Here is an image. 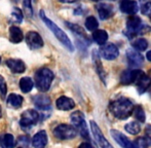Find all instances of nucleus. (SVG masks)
Segmentation results:
<instances>
[{
    "label": "nucleus",
    "mask_w": 151,
    "mask_h": 148,
    "mask_svg": "<svg viewBox=\"0 0 151 148\" xmlns=\"http://www.w3.org/2000/svg\"><path fill=\"white\" fill-rule=\"evenodd\" d=\"M91 1H96V2H97V1H101V0H91Z\"/></svg>",
    "instance_id": "43"
},
{
    "label": "nucleus",
    "mask_w": 151,
    "mask_h": 148,
    "mask_svg": "<svg viewBox=\"0 0 151 148\" xmlns=\"http://www.w3.org/2000/svg\"><path fill=\"white\" fill-rule=\"evenodd\" d=\"M91 132H93V136H95L96 141L98 142V144L100 145L101 148H113L111 144L108 142V140L103 136L101 130L98 126V124L95 121H91Z\"/></svg>",
    "instance_id": "9"
},
{
    "label": "nucleus",
    "mask_w": 151,
    "mask_h": 148,
    "mask_svg": "<svg viewBox=\"0 0 151 148\" xmlns=\"http://www.w3.org/2000/svg\"><path fill=\"white\" fill-rule=\"evenodd\" d=\"M7 104L14 108H20L23 104V97L17 94H10L7 98Z\"/></svg>",
    "instance_id": "22"
},
{
    "label": "nucleus",
    "mask_w": 151,
    "mask_h": 148,
    "mask_svg": "<svg viewBox=\"0 0 151 148\" xmlns=\"http://www.w3.org/2000/svg\"><path fill=\"white\" fill-rule=\"evenodd\" d=\"M134 144L138 148H147V141L144 138H138Z\"/></svg>",
    "instance_id": "36"
},
{
    "label": "nucleus",
    "mask_w": 151,
    "mask_h": 148,
    "mask_svg": "<svg viewBox=\"0 0 151 148\" xmlns=\"http://www.w3.org/2000/svg\"><path fill=\"white\" fill-rule=\"evenodd\" d=\"M120 10L127 14H135L139 10V5L133 0H122L119 4Z\"/></svg>",
    "instance_id": "14"
},
{
    "label": "nucleus",
    "mask_w": 151,
    "mask_h": 148,
    "mask_svg": "<svg viewBox=\"0 0 151 148\" xmlns=\"http://www.w3.org/2000/svg\"><path fill=\"white\" fill-rule=\"evenodd\" d=\"M133 111H134V115L137 118V120H139L140 122H145L146 115H145V112H144L143 108H142L141 106L135 107V109H134Z\"/></svg>",
    "instance_id": "30"
},
{
    "label": "nucleus",
    "mask_w": 151,
    "mask_h": 148,
    "mask_svg": "<svg viewBox=\"0 0 151 148\" xmlns=\"http://www.w3.org/2000/svg\"><path fill=\"white\" fill-rule=\"evenodd\" d=\"M78 148H93V146H91L90 143L84 142V143H82V144H80V145H79V147H78Z\"/></svg>",
    "instance_id": "39"
},
{
    "label": "nucleus",
    "mask_w": 151,
    "mask_h": 148,
    "mask_svg": "<svg viewBox=\"0 0 151 148\" xmlns=\"http://www.w3.org/2000/svg\"><path fill=\"white\" fill-rule=\"evenodd\" d=\"M19 142L24 143V145H26V146H28V144H29V138H28V137H27V136L20 137V140H19Z\"/></svg>",
    "instance_id": "37"
},
{
    "label": "nucleus",
    "mask_w": 151,
    "mask_h": 148,
    "mask_svg": "<svg viewBox=\"0 0 151 148\" xmlns=\"http://www.w3.org/2000/svg\"><path fill=\"white\" fill-rule=\"evenodd\" d=\"M61 2H64V3H73V2H76L78 0H59Z\"/></svg>",
    "instance_id": "40"
},
{
    "label": "nucleus",
    "mask_w": 151,
    "mask_h": 148,
    "mask_svg": "<svg viewBox=\"0 0 151 148\" xmlns=\"http://www.w3.org/2000/svg\"><path fill=\"white\" fill-rule=\"evenodd\" d=\"M93 62L96 64V68H97V71L99 73V75L102 77V79L104 80V77H103V74H104V71L102 70V64H101V61L99 60V56L96 52H93Z\"/></svg>",
    "instance_id": "31"
},
{
    "label": "nucleus",
    "mask_w": 151,
    "mask_h": 148,
    "mask_svg": "<svg viewBox=\"0 0 151 148\" xmlns=\"http://www.w3.org/2000/svg\"><path fill=\"white\" fill-rule=\"evenodd\" d=\"M98 26H99V23H98V20L95 18V17L91 16L88 17L86 20V27L88 30L90 31H95L97 30Z\"/></svg>",
    "instance_id": "29"
},
{
    "label": "nucleus",
    "mask_w": 151,
    "mask_h": 148,
    "mask_svg": "<svg viewBox=\"0 0 151 148\" xmlns=\"http://www.w3.org/2000/svg\"><path fill=\"white\" fill-rule=\"evenodd\" d=\"M33 80L30 77H23L20 80V88L22 90V92L24 93H29L33 88Z\"/></svg>",
    "instance_id": "25"
},
{
    "label": "nucleus",
    "mask_w": 151,
    "mask_h": 148,
    "mask_svg": "<svg viewBox=\"0 0 151 148\" xmlns=\"http://www.w3.org/2000/svg\"><path fill=\"white\" fill-rule=\"evenodd\" d=\"M34 104L41 110H47V109H50L52 102H50V99L47 96L37 95V96L34 97Z\"/></svg>",
    "instance_id": "17"
},
{
    "label": "nucleus",
    "mask_w": 151,
    "mask_h": 148,
    "mask_svg": "<svg viewBox=\"0 0 151 148\" xmlns=\"http://www.w3.org/2000/svg\"><path fill=\"white\" fill-rule=\"evenodd\" d=\"M38 118H39V115H38L37 111L33 110V109L26 110L22 113V117H21L20 120V126H22V129L27 130V129L31 128L32 126H34L37 122Z\"/></svg>",
    "instance_id": "6"
},
{
    "label": "nucleus",
    "mask_w": 151,
    "mask_h": 148,
    "mask_svg": "<svg viewBox=\"0 0 151 148\" xmlns=\"http://www.w3.org/2000/svg\"><path fill=\"white\" fill-rule=\"evenodd\" d=\"M146 58H147V60L149 61V62H151V50H149V52L146 54Z\"/></svg>",
    "instance_id": "41"
},
{
    "label": "nucleus",
    "mask_w": 151,
    "mask_h": 148,
    "mask_svg": "<svg viewBox=\"0 0 151 148\" xmlns=\"http://www.w3.org/2000/svg\"><path fill=\"white\" fill-rule=\"evenodd\" d=\"M70 118H71V122L73 124V126L79 131L81 136L86 139H90L88 126H86V120H84V115L82 114V112L75 111L74 113L71 114V117Z\"/></svg>",
    "instance_id": "4"
},
{
    "label": "nucleus",
    "mask_w": 151,
    "mask_h": 148,
    "mask_svg": "<svg viewBox=\"0 0 151 148\" xmlns=\"http://www.w3.org/2000/svg\"><path fill=\"white\" fill-rule=\"evenodd\" d=\"M26 42L31 50H38L43 46V40L39 33L35 31H30L26 35Z\"/></svg>",
    "instance_id": "10"
},
{
    "label": "nucleus",
    "mask_w": 151,
    "mask_h": 148,
    "mask_svg": "<svg viewBox=\"0 0 151 148\" xmlns=\"http://www.w3.org/2000/svg\"><path fill=\"white\" fill-rule=\"evenodd\" d=\"M54 73L48 68H40L35 73V85L40 92H46L50 88Z\"/></svg>",
    "instance_id": "3"
},
{
    "label": "nucleus",
    "mask_w": 151,
    "mask_h": 148,
    "mask_svg": "<svg viewBox=\"0 0 151 148\" xmlns=\"http://www.w3.org/2000/svg\"><path fill=\"white\" fill-rule=\"evenodd\" d=\"M24 39L23 32L19 27L12 26L9 28V40L12 43H20Z\"/></svg>",
    "instance_id": "20"
},
{
    "label": "nucleus",
    "mask_w": 151,
    "mask_h": 148,
    "mask_svg": "<svg viewBox=\"0 0 151 148\" xmlns=\"http://www.w3.org/2000/svg\"><path fill=\"white\" fill-rule=\"evenodd\" d=\"M6 93H7L6 82H5V80H4V78L0 75V96H1L2 98H4L5 95H6Z\"/></svg>",
    "instance_id": "34"
},
{
    "label": "nucleus",
    "mask_w": 151,
    "mask_h": 148,
    "mask_svg": "<svg viewBox=\"0 0 151 148\" xmlns=\"http://www.w3.org/2000/svg\"><path fill=\"white\" fill-rule=\"evenodd\" d=\"M145 134H146V136H147L148 138H149L150 140H151V126H147V128H146Z\"/></svg>",
    "instance_id": "38"
},
{
    "label": "nucleus",
    "mask_w": 151,
    "mask_h": 148,
    "mask_svg": "<svg viewBox=\"0 0 151 148\" xmlns=\"http://www.w3.org/2000/svg\"><path fill=\"white\" fill-rule=\"evenodd\" d=\"M46 143H47V136L44 131L38 132L32 140V144H33L34 148H44Z\"/></svg>",
    "instance_id": "18"
},
{
    "label": "nucleus",
    "mask_w": 151,
    "mask_h": 148,
    "mask_svg": "<svg viewBox=\"0 0 151 148\" xmlns=\"http://www.w3.org/2000/svg\"><path fill=\"white\" fill-rule=\"evenodd\" d=\"M127 62L132 66H141L144 62V57L138 50H136L135 48H127Z\"/></svg>",
    "instance_id": "12"
},
{
    "label": "nucleus",
    "mask_w": 151,
    "mask_h": 148,
    "mask_svg": "<svg viewBox=\"0 0 151 148\" xmlns=\"http://www.w3.org/2000/svg\"><path fill=\"white\" fill-rule=\"evenodd\" d=\"M77 131L74 126L69 124H60L54 130V135L56 138L60 140H70V139L75 138Z\"/></svg>",
    "instance_id": "5"
},
{
    "label": "nucleus",
    "mask_w": 151,
    "mask_h": 148,
    "mask_svg": "<svg viewBox=\"0 0 151 148\" xmlns=\"http://www.w3.org/2000/svg\"><path fill=\"white\" fill-rule=\"evenodd\" d=\"M134 83H136L140 94H143L151 86V78L148 75H146L143 71L137 70Z\"/></svg>",
    "instance_id": "7"
},
{
    "label": "nucleus",
    "mask_w": 151,
    "mask_h": 148,
    "mask_svg": "<svg viewBox=\"0 0 151 148\" xmlns=\"http://www.w3.org/2000/svg\"><path fill=\"white\" fill-rule=\"evenodd\" d=\"M23 5H24V10L26 12V16L29 17V18H32V16H33V9H32L31 0H24Z\"/></svg>",
    "instance_id": "32"
},
{
    "label": "nucleus",
    "mask_w": 151,
    "mask_h": 148,
    "mask_svg": "<svg viewBox=\"0 0 151 148\" xmlns=\"http://www.w3.org/2000/svg\"><path fill=\"white\" fill-rule=\"evenodd\" d=\"M136 71L137 70H127L121 74L120 81L123 84H131L134 83V80L136 77Z\"/></svg>",
    "instance_id": "23"
},
{
    "label": "nucleus",
    "mask_w": 151,
    "mask_h": 148,
    "mask_svg": "<svg viewBox=\"0 0 151 148\" xmlns=\"http://www.w3.org/2000/svg\"><path fill=\"white\" fill-rule=\"evenodd\" d=\"M39 14H40V18H41V20L43 21L44 24L48 27V29H50V30L54 33V35L57 37V39H58L59 41H60L61 43L63 44L66 48H67L68 50H70V52H73L74 46H73V44H72L70 38L67 36V34H66V33L64 32L61 28H59V27L57 26V25L55 24L52 21H50L48 18H46V16H45V14H44L43 10H40Z\"/></svg>",
    "instance_id": "2"
},
{
    "label": "nucleus",
    "mask_w": 151,
    "mask_h": 148,
    "mask_svg": "<svg viewBox=\"0 0 151 148\" xmlns=\"http://www.w3.org/2000/svg\"><path fill=\"white\" fill-rule=\"evenodd\" d=\"M132 45H133V48H135L138 52H142V50H145L146 48L148 47V42L146 39H143V38H139V39L135 40V41L132 42Z\"/></svg>",
    "instance_id": "26"
},
{
    "label": "nucleus",
    "mask_w": 151,
    "mask_h": 148,
    "mask_svg": "<svg viewBox=\"0 0 151 148\" xmlns=\"http://www.w3.org/2000/svg\"><path fill=\"white\" fill-rule=\"evenodd\" d=\"M142 26V21L139 17L137 16H132L127 19V30L131 34L129 35V37L135 36V35L138 34V31H139L140 27Z\"/></svg>",
    "instance_id": "13"
},
{
    "label": "nucleus",
    "mask_w": 151,
    "mask_h": 148,
    "mask_svg": "<svg viewBox=\"0 0 151 148\" xmlns=\"http://www.w3.org/2000/svg\"><path fill=\"white\" fill-rule=\"evenodd\" d=\"M141 11L143 14L147 17H150L151 18V2H147V3L143 4L141 8Z\"/></svg>",
    "instance_id": "35"
},
{
    "label": "nucleus",
    "mask_w": 151,
    "mask_h": 148,
    "mask_svg": "<svg viewBox=\"0 0 151 148\" xmlns=\"http://www.w3.org/2000/svg\"><path fill=\"white\" fill-rule=\"evenodd\" d=\"M57 107L58 109L60 110H64V111H67V110H71L75 107V102H74L72 99L68 98V97H60V98L57 100L56 102Z\"/></svg>",
    "instance_id": "16"
},
{
    "label": "nucleus",
    "mask_w": 151,
    "mask_h": 148,
    "mask_svg": "<svg viewBox=\"0 0 151 148\" xmlns=\"http://www.w3.org/2000/svg\"><path fill=\"white\" fill-rule=\"evenodd\" d=\"M93 39L100 45H103L108 40V34L104 30H95L93 33Z\"/></svg>",
    "instance_id": "21"
},
{
    "label": "nucleus",
    "mask_w": 151,
    "mask_h": 148,
    "mask_svg": "<svg viewBox=\"0 0 151 148\" xmlns=\"http://www.w3.org/2000/svg\"><path fill=\"white\" fill-rule=\"evenodd\" d=\"M0 145H1L2 148H14V145H16V142H14V139L12 137V135L10 134L4 135L1 140H0Z\"/></svg>",
    "instance_id": "24"
},
{
    "label": "nucleus",
    "mask_w": 151,
    "mask_h": 148,
    "mask_svg": "<svg viewBox=\"0 0 151 148\" xmlns=\"http://www.w3.org/2000/svg\"><path fill=\"white\" fill-rule=\"evenodd\" d=\"M100 55L105 60L112 61L117 58L118 55H119V52H118V48L114 44L107 43V44H103L101 46V48H100Z\"/></svg>",
    "instance_id": "8"
},
{
    "label": "nucleus",
    "mask_w": 151,
    "mask_h": 148,
    "mask_svg": "<svg viewBox=\"0 0 151 148\" xmlns=\"http://www.w3.org/2000/svg\"><path fill=\"white\" fill-rule=\"evenodd\" d=\"M1 115H2V111H1V107H0V117H1Z\"/></svg>",
    "instance_id": "42"
},
{
    "label": "nucleus",
    "mask_w": 151,
    "mask_h": 148,
    "mask_svg": "<svg viewBox=\"0 0 151 148\" xmlns=\"http://www.w3.org/2000/svg\"><path fill=\"white\" fill-rule=\"evenodd\" d=\"M0 62H1V58H0Z\"/></svg>",
    "instance_id": "44"
},
{
    "label": "nucleus",
    "mask_w": 151,
    "mask_h": 148,
    "mask_svg": "<svg viewBox=\"0 0 151 148\" xmlns=\"http://www.w3.org/2000/svg\"><path fill=\"white\" fill-rule=\"evenodd\" d=\"M6 65L14 73H23L26 70V66H25L24 62L21 60H17V59L7 60L6 61Z\"/></svg>",
    "instance_id": "15"
},
{
    "label": "nucleus",
    "mask_w": 151,
    "mask_h": 148,
    "mask_svg": "<svg viewBox=\"0 0 151 148\" xmlns=\"http://www.w3.org/2000/svg\"><path fill=\"white\" fill-rule=\"evenodd\" d=\"M112 5L108 3H100L97 6L98 12H99V16L102 20H107L108 18H110L112 14Z\"/></svg>",
    "instance_id": "19"
},
{
    "label": "nucleus",
    "mask_w": 151,
    "mask_h": 148,
    "mask_svg": "<svg viewBox=\"0 0 151 148\" xmlns=\"http://www.w3.org/2000/svg\"><path fill=\"white\" fill-rule=\"evenodd\" d=\"M66 24H67V26L69 27L75 34H77V35H79L80 37L84 38L86 41H88V37L86 36V32H84L83 29H82L81 27H79L78 25H75V24H71V23H66Z\"/></svg>",
    "instance_id": "27"
},
{
    "label": "nucleus",
    "mask_w": 151,
    "mask_h": 148,
    "mask_svg": "<svg viewBox=\"0 0 151 148\" xmlns=\"http://www.w3.org/2000/svg\"><path fill=\"white\" fill-rule=\"evenodd\" d=\"M124 129H125V131H127V133H129L131 135H137V134H139L140 131H141L140 124L135 121H132V122H129V124H125Z\"/></svg>",
    "instance_id": "28"
},
{
    "label": "nucleus",
    "mask_w": 151,
    "mask_h": 148,
    "mask_svg": "<svg viewBox=\"0 0 151 148\" xmlns=\"http://www.w3.org/2000/svg\"><path fill=\"white\" fill-rule=\"evenodd\" d=\"M109 109L116 118H118V119H127L133 113L134 105L129 99L119 98L110 103Z\"/></svg>",
    "instance_id": "1"
},
{
    "label": "nucleus",
    "mask_w": 151,
    "mask_h": 148,
    "mask_svg": "<svg viewBox=\"0 0 151 148\" xmlns=\"http://www.w3.org/2000/svg\"><path fill=\"white\" fill-rule=\"evenodd\" d=\"M19 148H22V147H19Z\"/></svg>",
    "instance_id": "45"
},
{
    "label": "nucleus",
    "mask_w": 151,
    "mask_h": 148,
    "mask_svg": "<svg viewBox=\"0 0 151 148\" xmlns=\"http://www.w3.org/2000/svg\"><path fill=\"white\" fill-rule=\"evenodd\" d=\"M12 18L14 19L17 23H21L23 21V14H22V10L19 9L18 7H14L12 9Z\"/></svg>",
    "instance_id": "33"
},
{
    "label": "nucleus",
    "mask_w": 151,
    "mask_h": 148,
    "mask_svg": "<svg viewBox=\"0 0 151 148\" xmlns=\"http://www.w3.org/2000/svg\"><path fill=\"white\" fill-rule=\"evenodd\" d=\"M110 132H111L112 138H113L114 140L116 141V143H117L118 145H120L121 147H123V148H138L133 142H131V141H129V139L124 136V135L121 134L120 132H118V131H116V130H111Z\"/></svg>",
    "instance_id": "11"
}]
</instances>
